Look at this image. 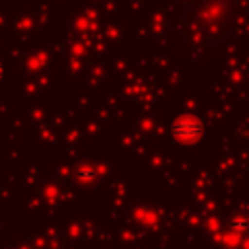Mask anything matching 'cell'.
Instances as JSON below:
<instances>
[{"mask_svg": "<svg viewBox=\"0 0 249 249\" xmlns=\"http://www.w3.org/2000/svg\"><path fill=\"white\" fill-rule=\"evenodd\" d=\"M2 74H4V66H2V62H0V80H2Z\"/></svg>", "mask_w": 249, "mask_h": 249, "instance_id": "3", "label": "cell"}, {"mask_svg": "<svg viewBox=\"0 0 249 249\" xmlns=\"http://www.w3.org/2000/svg\"><path fill=\"white\" fill-rule=\"evenodd\" d=\"M78 177L84 179V181H91V179L95 177V173H93L91 169H88V167H82V169L78 171Z\"/></svg>", "mask_w": 249, "mask_h": 249, "instance_id": "2", "label": "cell"}, {"mask_svg": "<svg viewBox=\"0 0 249 249\" xmlns=\"http://www.w3.org/2000/svg\"><path fill=\"white\" fill-rule=\"evenodd\" d=\"M173 138L181 144H195L204 136V126L202 123L193 117V115H181L173 121L171 124Z\"/></svg>", "mask_w": 249, "mask_h": 249, "instance_id": "1", "label": "cell"}]
</instances>
